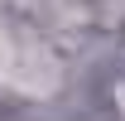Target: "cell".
Masks as SVG:
<instances>
[{"label":"cell","instance_id":"obj_1","mask_svg":"<svg viewBox=\"0 0 125 121\" xmlns=\"http://www.w3.org/2000/svg\"><path fill=\"white\" fill-rule=\"evenodd\" d=\"M0 82L24 92V97H48L62 82V63L48 48V39L29 19L0 15Z\"/></svg>","mask_w":125,"mask_h":121}]
</instances>
